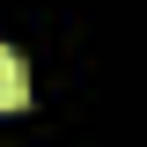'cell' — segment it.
<instances>
[{
  "label": "cell",
  "instance_id": "obj_1",
  "mask_svg": "<svg viewBox=\"0 0 147 147\" xmlns=\"http://www.w3.org/2000/svg\"><path fill=\"white\" fill-rule=\"evenodd\" d=\"M22 103H30V66L0 44V110H22Z\"/></svg>",
  "mask_w": 147,
  "mask_h": 147
}]
</instances>
